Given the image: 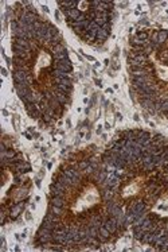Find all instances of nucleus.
<instances>
[{
  "mask_svg": "<svg viewBox=\"0 0 168 252\" xmlns=\"http://www.w3.org/2000/svg\"><path fill=\"white\" fill-rule=\"evenodd\" d=\"M0 150H2V152H5L8 148H7V146H5L4 143H2V144H0Z\"/></svg>",
  "mask_w": 168,
  "mask_h": 252,
  "instance_id": "38",
  "label": "nucleus"
},
{
  "mask_svg": "<svg viewBox=\"0 0 168 252\" xmlns=\"http://www.w3.org/2000/svg\"><path fill=\"white\" fill-rule=\"evenodd\" d=\"M61 11L63 12V15H65L66 18L70 19V20H77L81 16V14H82L78 8H74V10H63V8H61Z\"/></svg>",
  "mask_w": 168,
  "mask_h": 252,
  "instance_id": "2",
  "label": "nucleus"
},
{
  "mask_svg": "<svg viewBox=\"0 0 168 252\" xmlns=\"http://www.w3.org/2000/svg\"><path fill=\"white\" fill-rule=\"evenodd\" d=\"M55 98L58 100V103L61 104V105H63V104H66L67 103V94H65V93H62V92H58L55 91Z\"/></svg>",
  "mask_w": 168,
  "mask_h": 252,
  "instance_id": "10",
  "label": "nucleus"
},
{
  "mask_svg": "<svg viewBox=\"0 0 168 252\" xmlns=\"http://www.w3.org/2000/svg\"><path fill=\"white\" fill-rule=\"evenodd\" d=\"M61 40H62V35H61V34H58V35H55V37H53V38H51V40L48 43H50L51 46H57V45H59L61 43Z\"/></svg>",
  "mask_w": 168,
  "mask_h": 252,
  "instance_id": "22",
  "label": "nucleus"
},
{
  "mask_svg": "<svg viewBox=\"0 0 168 252\" xmlns=\"http://www.w3.org/2000/svg\"><path fill=\"white\" fill-rule=\"evenodd\" d=\"M155 163H147V164H144V170H145L147 173H149V171H153V170H155Z\"/></svg>",
  "mask_w": 168,
  "mask_h": 252,
  "instance_id": "32",
  "label": "nucleus"
},
{
  "mask_svg": "<svg viewBox=\"0 0 168 252\" xmlns=\"http://www.w3.org/2000/svg\"><path fill=\"white\" fill-rule=\"evenodd\" d=\"M126 139H124V138H121V139H118V140H116V147L117 148H123V147H125V144H126Z\"/></svg>",
  "mask_w": 168,
  "mask_h": 252,
  "instance_id": "28",
  "label": "nucleus"
},
{
  "mask_svg": "<svg viewBox=\"0 0 168 252\" xmlns=\"http://www.w3.org/2000/svg\"><path fill=\"white\" fill-rule=\"evenodd\" d=\"M168 38V30H161L157 33V43H164Z\"/></svg>",
  "mask_w": 168,
  "mask_h": 252,
  "instance_id": "12",
  "label": "nucleus"
},
{
  "mask_svg": "<svg viewBox=\"0 0 168 252\" xmlns=\"http://www.w3.org/2000/svg\"><path fill=\"white\" fill-rule=\"evenodd\" d=\"M55 69L63 70V72H66V73H71V70H73V66H67V65H63V63L57 62L55 63Z\"/></svg>",
  "mask_w": 168,
  "mask_h": 252,
  "instance_id": "15",
  "label": "nucleus"
},
{
  "mask_svg": "<svg viewBox=\"0 0 168 252\" xmlns=\"http://www.w3.org/2000/svg\"><path fill=\"white\" fill-rule=\"evenodd\" d=\"M89 164H90V163H89V161H81L79 163H78V166H77V167H78L79 170H85L86 167L89 166Z\"/></svg>",
  "mask_w": 168,
  "mask_h": 252,
  "instance_id": "31",
  "label": "nucleus"
},
{
  "mask_svg": "<svg viewBox=\"0 0 168 252\" xmlns=\"http://www.w3.org/2000/svg\"><path fill=\"white\" fill-rule=\"evenodd\" d=\"M160 111H161V112H166V113H168V100H166V101H161V108H160Z\"/></svg>",
  "mask_w": 168,
  "mask_h": 252,
  "instance_id": "33",
  "label": "nucleus"
},
{
  "mask_svg": "<svg viewBox=\"0 0 168 252\" xmlns=\"http://www.w3.org/2000/svg\"><path fill=\"white\" fill-rule=\"evenodd\" d=\"M51 233H54L53 231H50V229H47V228H45V227H42V225H40V228L38 229V232H36V237L43 236V234H51Z\"/></svg>",
  "mask_w": 168,
  "mask_h": 252,
  "instance_id": "20",
  "label": "nucleus"
},
{
  "mask_svg": "<svg viewBox=\"0 0 168 252\" xmlns=\"http://www.w3.org/2000/svg\"><path fill=\"white\" fill-rule=\"evenodd\" d=\"M0 156H2V159H4V158H7V159H12L14 156H16V152L14 151L12 148H8L5 152H2V155H0Z\"/></svg>",
  "mask_w": 168,
  "mask_h": 252,
  "instance_id": "16",
  "label": "nucleus"
},
{
  "mask_svg": "<svg viewBox=\"0 0 168 252\" xmlns=\"http://www.w3.org/2000/svg\"><path fill=\"white\" fill-rule=\"evenodd\" d=\"M110 27H112V24H110V23L108 22V23H105V24H104V26H102V27H101V28H104V30H105V31H108V33H110Z\"/></svg>",
  "mask_w": 168,
  "mask_h": 252,
  "instance_id": "36",
  "label": "nucleus"
},
{
  "mask_svg": "<svg viewBox=\"0 0 168 252\" xmlns=\"http://www.w3.org/2000/svg\"><path fill=\"white\" fill-rule=\"evenodd\" d=\"M132 82H133V86H141L143 84H147V82H148V78H147V76L132 77Z\"/></svg>",
  "mask_w": 168,
  "mask_h": 252,
  "instance_id": "9",
  "label": "nucleus"
},
{
  "mask_svg": "<svg viewBox=\"0 0 168 252\" xmlns=\"http://www.w3.org/2000/svg\"><path fill=\"white\" fill-rule=\"evenodd\" d=\"M42 119L45 123H51V121H53V116H50V115H47V113H43Z\"/></svg>",
  "mask_w": 168,
  "mask_h": 252,
  "instance_id": "34",
  "label": "nucleus"
},
{
  "mask_svg": "<svg viewBox=\"0 0 168 252\" xmlns=\"http://www.w3.org/2000/svg\"><path fill=\"white\" fill-rule=\"evenodd\" d=\"M98 233H100L101 236H104V237H105V239H109V237L112 236V233L109 232V231L106 229V228L104 227V225H101V227L98 228Z\"/></svg>",
  "mask_w": 168,
  "mask_h": 252,
  "instance_id": "19",
  "label": "nucleus"
},
{
  "mask_svg": "<svg viewBox=\"0 0 168 252\" xmlns=\"http://www.w3.org/2000/svg\"><path fill=\"white\" fill-rule=\"evenodd\" d=\"M2 73H3V76H7V72H5V69H2Z\"/></svg>",
  "mask_w": 168,
  "mask_h": 252,
  "instance_id": "39",
  "label": "nucleus"
},
{
  "mask_svg": "<svg viewBox=\"0 0 168 252\" xmlns=\"http://www.w3.org/2000/svg\"><path fill=\"white\" fill-rule=\"evenodd\" d=\"M50 190H51V194H53V196L63 197V198H65V192H63V190H59V189H57V187H51V186H50Z\"/></svg>",
  "mask_w": 168,
  "mask_h": 252,
  "instance_id": "23",
  "label": "nucleus"
},
{
  "mask_svg": "<svg viewBox=\"0 0 168 252\" xmlns=\"http://www.w3.org/2000/svg\"><path fill=\"white\" fill-rule=\"evenodd\" d=\"M36 109H39L38 108V105H36V103H30V104H26V111L30 113V112H33V111H36Z\"/></svg>",
  "mask_w": 168,
  "mask_h": 252,
  "instance_id": "25",
  "label": "nucleus"
},
{
  "mask_svg": "<svg viewBox=\"0 0 168 252\" xmlns=\"http://www.w3.org/2000/svg\"><path fill=\"white\" fill-rule=\"evenodd\" d=\"M65 198L63 197H58V196H53L50 199V204L51 205H55V206H59V208H63L65 206Z\"/></svg>",
  "mask_w": 168,
  "mask_h": 252,
  "instance_id": "4",
  "label": "nucleus"
},
{
  "mask_svg": "<svg viewBox=\"0 0 168 252\" xmlns=\"http://www.w3.org/2000/svg\"><path fill=\"white\" fill-rule=\"evenodd\" d=\"M66 58H69V57H67V51H63V53L55 54V56H54V59H55V61H63Z\"/></svg>",
  "mask_w": 168,
  "mask_h": 252,
  "instance_id": "26",
  "label": "nucleus"
},
{
  "mask_svg": "<svg viewBox=\"0 0 168 252\" xmlns=\"http://www.w3.org/2000/svg\"><path fill=\"white\" fill-rule=\"evenodd\" d=\"M30 73H26V72H18V70H14V81H15L16 84H20V82H26L27 81V76Z\"/></svg>",
  "mask_w": 168,
  "mask_h": 252,
  "instance_id": "3",
  "label": "nucleus"
},
{
  "mask_svg": "<svg viewBox=\"0 0 168 252\" xmlns=\"http://www.w3.org/2000/svg\"><path fill=\"white\" fill-rule=\"evenodd\" d=\"M113 196H114V192H113L110 187H108L106 190H104V192H102V198L105 199V201H109V199H112Z\"/></svg>",
  "mask_w": 168,
  "mask_h": 252,
  "instance_id": "14",
  "label": "nucleus"
},
{
  "mask_svg": "<svg viewBox=\"0 0 168 252\" xmlns=\"http://www.w3.org/2000/svg\"><path fill=\"white\" fill-rule=\"evenodd\" d=\"M109 34H110V33H108V31H105L104 28L100 27V28H98V31H97V39H95V40H98L100 43H102L104 40L108 39Z\"/></svg>",
  "mask_w": 168,
  "mask_h": 252,
  "instance_id": "7",
  "label": "nucleus"
},
{
  "mask_svg": "<svg viewBox=\"0 0 168 252\" xmlns=\"http://www.w3.org/2000/svg\"><path fill=\"white\" fill-rule=\"evenodd\" d=\"M95 175H97V181L98 182H104L106 178H108V173H106V170H101L100 173L95 171Z\"/></svg>",
  "mask_w": 168,
  "mask_h": 252,
  "instance_id": "17",
  "label": "nucleus"
},
{
  "mask_svg": "<svg viewBox=\"0 0 168 252\" xmlns=\"http://www.w3.org/2000/svg\"><path fill=\"white\" fill-rule=\"evenodd\" d=\"M63 51H66L65 46H63L62 43H59V45H57V46H54V47H53V56H55V54H61V53H63Z\"/></svg>",
  "mask_w": 168,
  "mask_h": 252,
  "instance_id": "21",
  "label": "nucleus"
},
{
  "mask_svg": "<svg viewBox=\"0 0 168 252\" xmlns=\"http://www.w3.org/2000/svg\"><path fill=\"white\" fill-rule=\"evenodd\" d=\"M50 212H53L54 214H57V216H61V214H62V208L50 204Z\"/></svg>",
  "mask_w": 168,
  "mask_h": 252,
  "instance_id": "24",
  "label": "nucleus"
},
{
  "mask_svg": "<svg viewBox=\"0 0 168 252\" xmlns=\"http://www.w3.org/2000/svg\"><path fill=\"white\" fill-rule=\"evenodd\" d=\"M28 115H30V117H33V119H39V117L43 115V112H42V111H39V109H36V111L30 112Z\"/></svg>",
  "mask_w": 168,
  "mask_h": 252,
  "instance_id": "30",
  "label": "nucleus"
},
{
  "mask_svg": "<svg viewBox=\"0 0 168 252\" xmlns=\"http://www.w3.org/2000/svg\"><path fill=\"white\" fill-rule=\"evenodd\" d=\"M131 45L133 46V47H136V46H140V47H144V46L147 45V40H145V42H144V40L138 39L137 37H136V38H133V39L131 40Z\"/></svg>",
  "mask_w": 168,
  "mask_h": 252,
  "instance_id": "18",
  "label": "nucleus"
},
{
  "mask_svg": "<svg viewBox=\"0 0 168 252\" xmlns=\"http://www.w3.org/2000/svg\"><path fill=\"white\" fill-rule=\"evenodd\" d=\"M36 243L38 244H48V243H53V233L51 234H43V236L36 237Z\"/></svg>",
  "mask_w": 168,
  "mask_h": 252,
  "instance_id": "6",
  "label": "nucleus"
},
{
  "mask_svg": "<svg viewBox=\"0 0 168 252\" xmlns=\"http://www.w3.org/2000/svg\"><path fill=\"white\" fill-rule=\"evenodd\" d=\"M61 216H57V214H54L53 212H48L47 214H46V217H45V220H48V221H53V222H61V219H59Z\"/></svg>",
  "mask_w": 168,
  "mask_h": 252,
  "instance_id": "13",
  "label": "nucleus"
},
{
  "mask_svg": "<svg viewBox=\"0 0 168 252\" xmlns=\"http://www.w3.org/2000/svg\"><path fill=\"white\" fill-rule=\"evenodd\" d=\"M23 208H24V204L23 202H19V204H15L12 208L10 209V219L11 220H16L19 217V214L22 213V210H23Z\"/></svg>",
  "mask_w": 168,
  "mask_h": 252,
  "instance_id": "1",
  "label": "nucleus"
},
{
  "mask_svg": "<svg viewBox=\"0 0 168 252\" xmlns=\"http://www.w3.org/2000/svg\"><path fill=\"white\" fill-rule=\"evenodd\" d=\"M51 76H53L54 78H57V77H59V78H69V77H70V73H66V72L54 68L53 72H51Z\"/></svg>",
  "mask_w": 168,
  "mask_h": 252,
  "instance_id": "8",
  "label": "nucleus"
},
{
  "mask_svg": "<svg viewBox=\"0 0 168 252\" xmlns=\"http://www.w3.org/2000/svg\"><path fill=\"white\" fill-rule=\"evenodd\" d=\"M58 4L63 8V10H74L77 7V2L75 0H67V2H59Z\"/></svg>",
  "mask_w": 168,
  "mask_h": 252,
  "instance_id": "5",
  "label": "nucleus"
},
{
  "mask_svg": "<svg viewBox=\"0 0 168 252\" xmlns=\"http://www.w3.org/2000/svg\"><path fill=\"white\" fill-rule=\"evenodd\" d=\"M93 169H94V166H92V164H89V166L86 167V169L83 170V171H85L86 174H92V173H93Z\"/></svg>",
  "mask_w": 168,
  "mask_h": 252,
  "instance_id": "35",
  "label": "nucleus"
},
{
  "mask_svg": "<svg viewBox=\"0 0 168 252\" xmlns=\"http://www.w3.org/2000/svg\"><path fill=\"white\" fill-rule=\"evenodd\" d=\"M160 59L161 61H168V51H164L163 54H160Z\"/></svg>",
  "mask_w": 168,
  "mask_h": 252,
  "instance_id": "37",
  "label": "nucleus"
},
{
  "mask_svg": "<svg viewBox=\"0 0 168 252\" xmlns=\"http://www.w3.org/2000/svg\"><path fill=\"white\" fill-rule=\"evenodd\" d=\"M55 91L62 92V93H65V94H67V96H69V94L71 93V91H73V86H66V85H62V84H59V85H57Z\"/></svg>",
  "mask_w": 168,
  "mask_h": 252,
  "instance_id": "11",
  "label": "nucleus"
},
{
  "mask_svg": "<svg viewBox=\"0 0 168 252\" xmlns=\"http://www.w3.org/2000/svg\"><path fill=\"white\" fill-rule=\"evenodd\" d=\"M136 37H137L138 39L144 40V42H145V40H148V33H147V31H138Z\"/></svg>",
  "mask_w": 168,
  "mask_h": 252,
  "instance_id": "27",
  "label": "nucleus"
},
{
  "mask_svg": "<svg viewBox=\"0 0 168 252\" xmlns=\"http://www.w3.org/2000/svg\"><path fill=\"white\" fill-rule=\"evenodd\" d=\"M48 33H50L53 37H55V35H58V34H59V31H58V28L55 27V26H53V24H50V23H48Z\"/></svg>",
  "mask_w": 168,
  "mask_h": 252,
  "instance_id": "29",
  "label": "nucleus"
}]
</instances>
